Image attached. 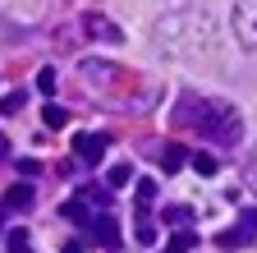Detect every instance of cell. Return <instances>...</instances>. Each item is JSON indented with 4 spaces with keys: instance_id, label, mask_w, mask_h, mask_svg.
Segmentation results:
<instances>
[{
    "instance_id": "1",
    "label": "cell",
    "mask_w": 257,
    "mask_h": 253,
    "mask_svg": "<svg viewBox=\"0 0 257 253\" xmlns=\"http://www.w3.org/2000/svg\"><path fill=\"white\" fill-rule=\"evenodd\" d=\"M202 138H211L216 147H234L243 138V115L234 102H220V97H202V111H198V124Z\"/></svg>"
},
{
    "instance_id": "2",
    "label": "cell",
    "mask_w": 257,
    "mask_h": 253,
    "mask_svg": "<svg viewBox=\"0 0 257 253\" xmlns=\"http://www.w3.org/2000/svg\"><path fill=\"white\" fill-rule=\"evenodd\" d=\"M230 23H234V37H239V46L257 55V0H239Z\"/></svg>"
},
{
    "instance_id": "3",
    "label": "cell",
    "mask_w": 257,
    "mask_h": 253,
    "mask_svg": "<svg viewBox=\"0 0 257 253\" xmlns=\"http://www.w3.org/2000/svg\"><path fill=\"white\" fill-rule=\"evenodd\" d=\"M252 239H257V207H243V212H239V226L216 235L220 248H243V244H252Z\"/></svg>"
},
{
    "instance_id": "4",
    "label": "cell",
    "mask_w": 257,
    "mask_h": 253,
    "mask_svg": "<svg viewBox=\"0 0 257 253\" xmlns=\"http://www.w3.org/2000/svg\"><path fill=\"white\" fill-rule=\"evenodd\" d=\"M106 147H110V134H106V129H83V134H74V152H78V161H83V166L101 161Z\"/></svg>"
},
{
    "instance_id": "5",
    "label": "cell",
    "mask_w": 257,
    "mask_h": 253,
    "mask_svg": "<svg viewBox=\"0 0 257 253\" xmlns=\"http://www.w3.org/2000/svg\"><path fill=\"white\" fill-rule=\"evenodd\" d=\"M83 33H87L92 42H106V46H119V42H124V33H119L110 19H101V14H83Z\"/></svg>"
},
{
    "instance_id": "6",
    "label": "cell",
    "mask_w": 257,
    "mask_h": 253,
    "mask_svg": "<svg viewBox=\"0 0 257 253\" xmlns=\"http://www.w3.org/2000/svg\"><path fill=\"white\" fill-rule=\"evenodd\" d=\"M78 74H83V78H92V83H101V78L110 83V78H119V69H115V65H106V60H83Z\"/></svg>"
},
{
    "instance_id": "7",
    "label": "cell",
    "mask_w": 257,
    "mask_h": 253,
    "mask_svg": "<svg viewBox=\"0 0 257 253\" xmlns=\"http://www.w3.org/2000/svg\"><path fill=\"white\" fill-rule=\"evenodd\" d=\"M32 203H37V189H32V184H14L10 194H5V207H10V212H23V207H32Z\"/></svg>"
},
{
    "instance_id": "8",
    "label": "cell",
    "mask_w": 257,
    "mask_h": 253,
    "mask_svg": "<svg viewBox=\"0 0 257 253\" xmlns=\"http://www.w3.org/2000/svg\"><path fill=\"white\" fill-rule=\"evenodd\" d=\"M156 161H161V171H179V166L188 161V152L175 147V143H161V147H156Z\"/></svg>"
},
{
    "instance_id": "9",
    "label": "cell",
    "mask_w": 257,
    "mask_h": 253,
    "mask_svg": "<svg viewBox=\"0 0 257 253\" xmlns=\"http://www.w3.org/2000/svg\"><path fill=\"white\" fill-rule=\"evenodd\" d=\"M92 235H96V239H101L106 248H115V244H119V230H115V221H110L106 212H101V216H96V221H92Z\"/></svg>"
},
{
    "instance_id": "10",
    "label": "cell",
    "mask_w": 257,
    "mask_h": 253,
    "mask_svg": "<svg viewBox=\"0 0 257 253\" xmlns=\"http://www.w3.org/2000/svg\"><path fill=\"white\" fill-rule=\"evenodd\" d=\"M134 239H138L143 248H156V239H161V235H156V226H152V221H147L143 212H138V226H134Z\"/></svg>"
},
{
    "instance_id": "11",
    "label": "cell",
    "mask_w": 257,
    "mask_h": 253,
    "mask_svg": "<svg viewBox=\"0 0 257 253\" xmlns=\"http://www.w3.org/2000/svg\"><path fill=\"white\" fill-rule=\"evenodd\" d=\"M161 216H166V226H193V207H166V212H161Z\"/></svg>"
},
{
    "instance_id": "12",
    "label": "cell",
    "mask_w": 257,
    "mask_h": 253,
    "mask_svg": "<svg viewBox=\"0 0 257 253\" xmlns=\"http://www.w3.org/2000/svg\"><path fill=\"white\" fill-rule=\"evenodd\" d=\"M128 180H134V166H128V161H119V166H110V175H106V184H110V189H124Z\"/></svg>"
},
{
    "instance_id": "13",
    "label": "cell",
    "mask_w": 257,
    "mask_h": 253,
    "mask_svg": "<svg viewBox=\"0 0 257 253\" xmlns=\"http://www.w3.org/2000/svg\"><path fill=\"white\" fill-rule=\"evenodd\" d=\"M193 244H198V239H193V230H175V239L166 244V253H188Z\"/></svg>"
},
{
    "instance_id": "14",
    "label": "cell",
    "mask_w": 257,
    "mask_h": 253,
    "mask_svg": "<svg viewBox=\"0 0 257 253\" xmlns=\"http://www.w3.org/2000/svg\"><path fill=\"white\" fill-rule=\"evenodd\" d=\"M216 166L220 161H216L211 152H193V171H198V175H216Z\"/></svg>"
},
{
    "instance_id": "15",
    "label": "cell",
    "mask_w": 257,
    "mask_h": 253,
    "mask_svg": "<svg viewBox=\"0 0 257 253\" xmlns=\"http://www.w3.org/2000/svg\"><path fill=\"white\" fill-rule=\"evenodd\" d=\"M5 248H10V253H28V230H23V226H14V230L5 235Z\"/></svg>"
},
{
    "instance_id": "16",
    "label": "cell",
    "mask_w": 257,
    "mask_h": 253,
    "mask_svg": "<svg viewBox=\"0 0 257 253\" xmlns=\"http://www.w3.org/2000/svg\"><path fill=\"white\" fill-rule=\"evenodd\" d=\"M55 88H60L55 69H42V74H37V92H42V97H55Z\"/></svg>"
},
{
    "instance_id": "17",
    "label": "cell",
    "mask_w": 257,
    "mask_h": 253,
    "mask_svg": "<svg viewBox=\"0 0 257 253\" xmlns=\"http://www.w3.org/2000/svg\"><path fill=\"white\" fill-rule=\"evenodd\" d=\"M23 102H28V92H5V97H0V115H14Z\"/></svg>"
},
{
    "instance_id": "18",
    "label": "cell",
    "mask_w": 257,
    "mask_h": 253,
    "mask_svg": "<svg viewBox=\"0 0 257 253\" xmlns=\"http://www.w3.org/2000/svg\"><path fill=\"white\" fill-rule=\"evenodd\" d=\"M42 120H46V124H51V129H64V120H69V115H64V111H60V106H55V102H51V106H46V111H42Z\"/></svg>"
},
{
    "instance_id": "19",
    "label": "cell",
    "mask_w": 257,
    "mask_h": 253,
    "mask_svg": "<svg viewBox=\"0 0 257 253\" xmlns=\"http://www.w3.org/2000/svg\"><path fill=\"white\" fill-rule=\"evenodd\" d=\"M152 203H156V184H152V180H143V184H138V212H143V207H152Z\"/></svg>"
},
{
    "instance_id": "20",
    "label": "cell",
    "mask_w": 257,
    "mask_h": 253,
    "mask_svg": "<svg viewBox=\"0 0 257 253\" xmlns=\"http://www.w3.org/2000/svg\"><path fill=\"white\" fill-rule=\"evenodd\" d=\"M60 253H83V244H78V239H64V248H60Z\"/></svg>"
},
{
    "instance_id": "21",
    "label": "cell",
    "mask_w": 257,
    "mask_h": 253,
    "mask_svg": "<svg viewBox=\"0 0 257 253\" xmlns=\"http://www.w3.org/2000/svg\"><path fill=\"white\" fill-rule=\"evenodd\" d=\"M0 161H10V138L0 134Z\"/></svg>"
},
{
    "instance_id": "22",
    "label": "cell",
    "mask_w": 257,
    "mask_h": 253,
    "mask_svg": "<svg viewBox=\"0 0 257 253\" xmlns=\"http://www.w3.org/2000/svg\"><path fill=\"white\" fill-rule=\"evenodd\" d=\"M252 180H257V166H252Z\"/></svg>"
}]
</instances>
